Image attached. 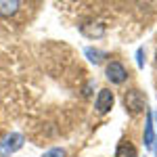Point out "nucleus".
Instances as JSON below:
<instances>
[{
  "instance_id": "nucleus-4",
  "label": "nucleus",
  "mask_w": 157,
  "mask_h": 157,
  "mask_svg": "<svg viewBox=\"0 0 157 157\" xmlns=\"http://www.w3.org/2000/svg\"><path fill=\"white\" fill-rule=\"evenodd\" d=\"M113 103H115V97H113V92H111L109 88H103V90H101V92L97 94L94 107H97L98 113H107V111H111Z\"/></svg>"
},
{
  "instance_id": "nucleus-9",
  "label": "nucleus",
  "mask_w": 157,
  "mask_h": 157,
  "mask_svg": "<svg viewBox=\"0 0 157 157\" xmlns=\"http://www.w3.org/2000/svg\"><path fill=\"white\" fill-rule=\"evenodd\" d=\"M84 55L88 57V61L90 63H94V65H98V63H103V59L107 57L103 50H97V48H92V46H88V48H84Z\"/></svg>"
},
{
  "instance_id": "nucleus-13",
  "label": "nucleus",
  "mask_w": 157,
  "mask_h": 157,
  "mask_svg": "<svg viewBox=\"0 0 157 157\" xmlns=\"http://www.w3.org/2000/svg\"><path fill=\"white\" fill-rule=\"evenodd\" d=\"M153 120L157 121V111H155V113H153ZM155 153H157V149H155Z\"/></svg>"
},
{
  "instance_id": "nucleus-8",
  "label": "nucleus",
  "mask_w": 157,
  "mask_h": 157,
  "mask_svg": "<svg viewBox=\"0 0 157 157\" xmlns=\"http://www.w3.org/2000/svg\"><path fill=\"white\" fill-rule=\"evenodd\" d=\"M115 157H136V147L130 140H121L115 149Z\"/></svg>"
},
{
  "instance_id": "nucleus-7",
  "label": "nucleus",
  "mask_w": 157,
  "mask_h": 157,
  "mask_svg": "<svg viewBox=\"0 0 157 157\" xmlns=\"http://www.w3.org/2000/svg\"><path fill=\"white\" fill-rule=\"evenodd\" d=\"M21 2L17 0H0V17H11L15 13L19 11Z\"/></svg>"
},
{
  "instance_id": "nucleus-10",
  "label": "nucleus",
  "mask_w": 157,
  "mask_h": 157,
  "mask_svg": "<svg viewBox=\"0 0 157 157\" xmlns=\"http://www.w3.org/2000/svg\"><path fill=\"white\" fill-rule=\"evenodd\" d=\"M42 157H67V153H65V149H61V147H55V149H50V151H46Z\"/></svg>"
},
{
  "instance_id": "nucleus-11",
  "label": "nucleus",
  "mask_w": 157,
  "mask_h": 157,
  "mask_svg": "<svg viewBox=\"0 0 157 157\" xmlns=\"http://www.w3.org/2000/svg\"><path fill=\"white\" fill-rule=\"evenodd\" d=\"M143 57H145V50H143V48H138V50H136V65H138L140 69L145 67V59H143Z\"/></svg>"
},
{
  "instance_id": "nucleus-5",
  "label": "nucleus",
  "mask_w": 157,
  "mask_h": 157,
  "mask_svg": "<svg viewBox=\"0 0 157 157\" xmlns=\"http://www.w3.org/2000/svg\"><path fill=\"white\" fill-rule=\"evenodd\" d=\"M80 32L86 38H101L105 36V25L101 21H86L84 25H80Z\"/></svg>"
},
{
  "instance_id": "nucleus-3",
  "label": "nucleus",
  "mask_w": 157,
  "mask_h": 157,
  "mask_svg": "<svg viewBox=\"0 0 157 157\" xmlns=\"http://www.w3.org/2000/svg\"><path fill=\"white\" fill-rule=\"evenodd\" d=\"M105 73H107V80L111 84H124L128 80V71L120 61H111L107 65V69H105Z\"/></svg>"
},
{
  "instance_id": "nucleus-12",
  "label": "nucleus",
  "mask_w": 157,
  "mask_h": 157,
  "mask_svg": "<svg viewBox=\"0 0 157 157\" xmlns=\"http://www.w3.org/2000/svg\"><path fill=\"white\" fill-rule=\"evenodd\" d=\"M92 86H94V82H90V84L84 88V97H90V90H92Z\"/></svg>"
},
{
  "instance_id": "nucleus-14",
  "label": "nucleus",
  "mask_w": 157,
  "mask_h": 157,
  "mask_svg": "<svg viewBox=\"0 0 157 157\" xmlns=\"http://www.w3.org/2000/svg\"><path fill=\"white\" fill-rule=\"evenodd\" d=\"M155 59H157V52H155Z\"/></svg>"
},
{
  "instance_id": "nucleus-1",
  "label": "nucleus",
  "mask_w": 157,
  "mask_h": 157,
  "mask_svg": "<svg viewBox=\"0 0 157 157\" xmlns=\"http://www.w3.org/2000/svg\"><path fill=\"white\" fill-rule=\"evenodd\" d=\"M124 107H126V111H130L132 115L140 113V111H145V107H147V97H145V92H140L138 88L128 90V92L124 94Z\"/></svg>"
},
{
  "instance_id": "nucleus-6",
  "label": "nucleus",
  "mask_w": 157,
  "mask_h": 157,
  "mask_svg": "<svg viewBox=\"0 0 157 157\" xmlns=\"http://www.w3.org/2000/svg\"><path fill=\"white\" fill-rule=\"evenodd\" d=\"M155 143V132H153V111L147 113V121H145V147L147 149H153Z\"/></svg>"
},
{
  "instance_id": "nucleus-2",
  "label": "nucleus",
  "mask_w": 157,
  "mask_h": 157,
  "mask_svg": "<svg viewBox=\"0 0 157 157\" xmlns=\"http://www.w3.org/2000/svg\"><path fill=\"white\" fill-rule=\"evenodd\" d=\"M23 143H25L23 134H19V132L6 134V136L2 138V143H0V157H11L13 153H17V151L23 147Z\"/></svg>"
}]
</instances>
